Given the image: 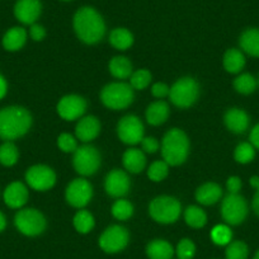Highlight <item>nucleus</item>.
I'll use <instances>...</instances> for the list:
<instances>
[{"instance_id":"1","label":"nucleus","mask_w":259,"mask_h":259,"mask_svg":"<svg viewBox=\"0 0 259 259\" xmlns=\"http://www.w3.org/2000/svg\"><path fill=\"white\" fill-rule=\"evenodd\" d=\"M32 118L22 107H7L0 111V139L16 140L28 133Z\"/></svg>"},{"instance_id":"2","label":"nucleus","mask_w":259,"mask_h":259,"mask_svg":"<svg viewBox=\"0 0 259 259\" xmlns=\"http://www.w3.org/2000/svg\"><path fill=\"white\" fill-rule=\"evenodd\" d=\"M74 28L79 38L89 45L101 41L106 32L101 14L89 7H84L76 12L74 17Z\"/></svg>"},{"instance_id":"3","label":"nucleus","mask_w":259,"mask_h":259,"mask_svg":"<svg viewBox=\"0 0 259 259\" xmlns=\"http://www.w3.org/2000/svg\"><path fill=\"white\" fill-rule=\"evenodd\" d=\"M189 143L187 135L178 128L170 130L163 139L161 154L165 163L169 165H179L188 155Z\"/></svg>"},{"instance_id":"4","label":"nucleus","mask_w":259,"mask_h":259,"mask_svg":"<svg viewBox=\"0 0 259 259\" xmlns=\"http://www.w3.org/2000/svg\"><path fill=\"white\" fill-rule=\"evenodd\" d=\"M104 106L112 109H123L133 103V87L126 83H112L104 87L101 94Z\"/></svg>"},{"instance_id":"5","label":"nucleus","mask_w":259,"mask_h":259,"mask_svg":"<svg viewBox=\"0 0 259 259\" xmlns=\"http://www.w3.org/2000/svg\"><path fill=\"white\" fill-rule=\"evenodd\" d=\"M150 215L155 221L161 224H171L181 215V203L173 197L163 196L150 203Z\"/></svg>"},{"instance_id":"6","label":"nucleus","mask_w":259,"mask_h":259,"mask_svg":"<svg viewBox=\"0 0 259 259\" xmlns=\"http://www.w3.org/2000/svg\"><path fill=\"white\" fill-rule=\"evenodd\" d=\"M198 92H200V88H198L197 81L191 78H183L171 87L169 96L177 107L187 108L196 102Z\"/></svg>"},{"instance_id":"7","label":"nucleus","mask_w":259,"mask_h":259,"mask_svg":"<svg viewBox=\"0 0 259 259\" xmlns=\"http://www.w3.org/2000/svg\"><path fill=\"white\" fill-rule=\"evenodd\" d=\"M17 229L27 236H36L46 228V220L39 211L26 208L19 211L14 219Z\"/></svg>"},{"instance_id":"8","label":"nucleus","mask_w":259,"mask_h":259,"mask_svg":"<svg viewBox=\"0 0 259 259\" xmlns=\"http://www.w3.org/2000/svg\"><path fill=\"white\" fill-rule=\"evenodd\" d=\"M221 213H223L224 220L231 225H238L243 223L244 219L248 213V206L245 200L238 193H230L228 197L224 200L221 206Z\"/></svg>"},{"instance_id":"9","label":"nucleus","mask_w":259,"mask_h":259,"mask_svg":"<svg viewBox=\"0 0 259 259\" xmlns=\"http://www.w3.org/2000/svg\"><path fill=\"white\" fill-rule=\"evenodd\" d=\"M99 164H101V156L93 146L85 145L75 150L74 166L81 176H91L96 173L97 169L99 168Z\"/></svg>"},{"instance_id":"10","label":"nucleus","mask_w":259,"mask_h":259,"mask_svg":"<svg viewBox=\"0 0 259 259\" xmlns=\"http://www.w3.org/2000/svg\"><path fill=\"white\" fill-rule=\"evenodd\" d=\"M118 136L124 144L128 145H135L141 143L144 139V126L140 119L135 116H126L119 121Z\"/></svg>"},{"instance_id":"11","label":"nucleus","mask_w":259,"mask_h":259,"mask_svg":"<svg viewBox=\"0 0 259 259\" xmlns=\"http://www.w3.org/2000/svg\"><path fill=\"white\" fill-rule=\"evenodd\" d=\"M128 243V233L119 225L107 229L99 239V245L107 253H117L122 250Z\"/></svg>"},{"instance_id":"12","label":"nucleus","mask_w":259,"mask_h":259,"mask_svg":"<svg viewBox=\"0 0 259 259\" xmlns=\"http://www.w3.org/2000/svg\"><path fill=\"white\" fill-rule=\"evenodd\" d=\"M26 181L36 191H46L54 186L56 176L49 166L34 165L27 171Z\"/></svg>"},{"instance_id":"13","label":"nucleus","mask_w":259,"mask_h":259,"mask_svg":"<svg viewBox=\"0 0 259 259\" xmlns=\"http://www.w3.org/2000/svg\"><path fill=\"white\" fill-rule=\"evenodd\" d=\"M92 198V186L85 179H75L66 189V201L74 207H84Z\"/></svg>"},{"instance_id":"14","label":"nucleus","mask_w":259,"mask_h":259,"mask_svg":"<svg viewBox=\"0 0 259 259\" xmlns=\"http://www.w3.org/2000/svg\"><path fill=\"white\" fill-rule=\"evenodd\" d=\"M87 102L81 97L66 96L57 104V112L64 119L74 121L85 112Z\"/></svg>"},{"instance_id":"15","label":"nucleus","mask_w":259,"mask_h":259,"mask_svg":"<svg viewBox=\"0 0 259 259\" xmlns=\"http://www.w3.org/2000/svg\"><path fill=\"white\" fill-rule=\"evenodd\" d=\"M14 14L19 22L24 24H33L41 14L39 0H18L14 7Z\"/></svg>"},{"instance_id":"16","label":"nucleus","mask_w":259,"mask_h":259,"mask_svg":"<svg viewBox=\"0 0 259 259\" xmlns=\"http://www.w3.org/2000/svg\"><path fill=\"white\" fill-rule=\"evenodd\" d=\"M130 181L124 171L116 170L111 171L106 178V191L112 197H121L128 192Z\"/></svg>"},{"instance_id":"17","label":"nucleus","mask_w":259,"mask_h":259,"mask_svg":"<svg viewBox=\"0 0 259 259\" xmlns=\"http://www.w3.org/2000/svg\"><path fill=\"white\" fill-rule=\"evenodd\" d=\"M28 200V191L22 182H13L4 191V202L11 208H21Z\"/></svg>"},{"instance_id":"18","label":"nucleus","mask_w":259,"mask_h":259,"mask_svg":"<svg viewBox=\"0 0 259 259\" xmlns=\"http://www.w3.org/2000/svg\"><path fill=\"white\" fill-rule=\"evenodd\" d=\"M99 130H101V124H99L98 119L93 116H88L79 121V123L76 124L75 133L79 140L88 143L98 136Z\"/></svg>"},{"instance_id":"19","label":"nucleus","mask_w":259,"mask_h":259,"mask_svg":"<svg viewBox=\"0 0 259 259\" xmlns=\"http://www.w3.org/2000/svg\"><path fill=\"white\" fill-rule=\"evenodd\" d=\"M225 123L228 128L231 130L233 133L241 134L248 128L249 117L243 109H229L225 114Z\"/></svg>"},{"instance_id":"20","label":"nucleus","mask_w":259,"mask_h":259,"mask_svg":"<svg viewBox=\"0 0 259 259\" xmlns=\"http://www.w3.org/2000/svg\"><path fill=\"white\" fill-rule=\"evenodd\" d=\"M27 39L26 29L22 27H13L3 37V46L8 51H18L24 46Z\"/></svg>"},{"instance_id":"21","label":"nucleus","mask_w":259,"mask_h":259,"mask_svg":"<svg viewBox=\"0 0 259 259\" xmlns=\"http://www.w3.org/2000/svg\"><path fill=\"white\" fill-rule=\"evenodd\" d=\"M221 194V188L216 183H206L203 186H201L200 188L196 192V198L200 203L202 205H212V203L218 202L220 200Z\"/></svg>"},{"instance_id":"22","label":"nucleus","mask_w":259,"mask_h":259,"mask_svg":"<svg viewBox=\"0 0 259 259\" xmlns=\"http://www.w3.org/2000/svg\"><path fill=\"white\" fill-rule=\"evenodd\" d=\"M145 155L139 149H130L123 154V165L131 173H140L145 168Z\"/></svg>"},{"instance_id":"23","label":"nucleus","mask_w":259,"mask_h":259,"mask_svg":"<svg viewBox=\"0 0 259 259\" xmlns=\"http://www.w3.org/2000/svg\"><path fill=\"white\" fill-rule=\"evenodd\" d=\"M169 116V107L165 102L159 101L155 103L150 104L146 111V119L153 126H158L165 122V119Z\"/></svg>"},{"instance_id":"24","label":"nucleus","mask_w":259,"mask_h":259,"mask_svg":"<svg viewBox=\"0 0 259 259\" xmlns=\"http://www.w3.org/2000/svg\"><path fill=\"white\" fill-rule=\"evenodd\" d=\"M146 253L150 259H170L174 250L168 241L154 240L148 245Z\"/></svg>"},{"instance_id":"25","label":"nucleus","mask_w":259,"mask_h":259,"mask_svg":"<svg viewBox=\"0 0 259 259\" xmlns=\"http://www.w3.org/2000/svg\"><path fill=\"white\" fill-rule=\"evenodd\" d=\"M240 46L246 54L259 57V29L251 28L244 32L240 37Z\"/></svg>"},{"instance_id":"26","label":"nucleus","mask_w":259,"mask_h":259,"mask_svg":"<svg viewBox=\"0 0 259 259\" xmlns=\"http://www.w3.org/2000/svg\"><path fill=\"white\" fill-rule=\"evenodd\" d=\"M244 65H245V59H244V55L239 50H229L225 56H224V66H225L229 73H239L244 68Z\"/></svg>"},{"instance_id":"27","label":"nucleus","mask_w":259,"mask_h":259,"mask_svg":"<svg viewBox=\"0 0 259 259\" xmlns=\"http://www.w3.org/2000/svg\"><path fill=\"white\" fill-rule=\"evenodd\" d=\"M109 70H111L112 75L116 76L118 79H126L131 75L133 71V65L123 56L113 57L109 62Z\"/></svg>"},{"instance_id":"28","label":"nucleus","mask_w":259,"mask_h":259,"mask_svg":"<svg viewBox=\"0 0 259 259\" xmlns=\"http://www.w3.org/2000/svg\"><path fill=\"white\" fill-rule=\"evenodd\" d=\"M109 41H111L112 46L116 47L118 50H127L134 42V37L131 32L127 31L124 28H117L112 31L111 36H109Z\"/></svg>"},{"instance_id":"29","label":"nucleus","mask_w":259,"mask_h":259,"mask_svg":"<svg viewBox=\"0 0 259 259\" xmlns=\"http://www.w3.org/2000/svg\"><path fill=\"white\" fill-rule=\"evenodd\" d=\"M184 219H186V223L194 229L202 228V226L206 225V221H207L206 213L197 206H191V207L187 208L186 213H184Z\"/></svg>"},{"instance_id":"30","label":"nucleus","mask_w":259,"mask_h":259,"mask_svg":"<svg viewBox=\"0 0 259 259\" xmlns=\"http://www.w3.org/2000/svg\"><path fill=\"white\" fill-rule=\"evenodd\" d=\"M18 160V149L11 141H7L0 146V164L12 166Z\"/></svg>"},{"instance_id":"31","label":"nucleus","mask_w":259,"mask_h":259,"mask_svg":"<svg viewBox=\"0 0 259 259\" xmlns=\"http://www.w3.org/2000/svg\"><path fill=\"white\" fill-rule=\"evenodd\" d=\"M74 226L81 234H87L93 229L94 219L88 211H79L74 218Z\"/></svg>"},{"instance_id":"32","label":"nucleus","mask_w":259,"mask_h":259,"mask_svg":"<svg viewBox=\"0 0 259 259\" xmlns=\"http://www.w3.org/2000/svg\"><path fill=\"white\" fill-rule=\"evenodd\" d=\"M234 87L236 91L241 94H250L255 91L256 81L250 74H243V75L238 76L234 81Z\"/></svg>"},{"instance_id":"33","label":"nucleus","mask_w":259,"mask_h":259,"mask_svg":"<svg viewBox=\"0 0 259 259\" xmlns=\"http://www.w3.org/2000/svg\"><path fill=\"white\" fill-rule=\"evenodd\" d=\"M231 230L226 225H218L211 231V239L218 245H228L231 241Z\"/></svg>"},{"instance_id":"34","label":"nucleus","mask_w":259,"mask_h":259,"mask_svg":"<svg viewBox=\"0 0 259 259\" xmlns=\"http://www.w3.org/2000/svg\"><path fill=\"white\" fill-rule=\"evenodd\" d=\"M248 256V246L243 241H234L228 245L226 258L228 259H246Z\"/></svg>"},{"instance_id":"35","label":"nucleus","mask_w":259,"mask_h":259,"mask_svg":"<svg viewBox=\"0 0 259 259\" xmlns=\"http://www.w3.org/2000/svg\"><path fill=\"white\" fill-rule=\"evenodd\" d=\"M133 212L134 207L128 201L119 200L112 206V213H113L114 218L118 219V220H127L130 216L133 215Z\"/></svg>"},{"instance_id":"36","label":"nucleus","mask_w":259,"mask_h":259,"mask_svg":"<svg viewBox=\"0 0 259 259\" xmlns=\"http://www.w3.org/2000/svg\"><path fill=\"white\" fill-rule=\"evenodd\" d=\"M254 155H255L254 146L248 143L240 144L235 150V160L240 164H246L249 161H251Z\"/></svg>"},{"instance_id":"37","label":"nucleus","mask_w":259,"mask_h":259,"mask_svg":"<svg viewBox=\"0 0 259 259\" xmlns=\"http://www.w3.org/2000/svg\"><path fill=\"white\" fill-rule=\"evenodd\" d=\"M168 163L165 161H155L150 165L148 170V176L151 181L160 182L168 176Z\"/></svg>"},{"instance_id":"38","label":"nucleus","mask_w":259,"mask_h":259,"mask_svg":"<svg viewBox=\"0 0 259 259\" xmlns=\"http://www.w3.org/2000/svg\"><path fill=\"white\" fill-rule=\"evenodd\" d=\"M151 80V74L148 70H138L131 75V87L135 89H145Z\"/></svg>"},{"instance_id":"39","label":"nucleus","mask_w":259,"mask_h":259,"mask_svg":"<svg viewBox=\"0 0 259 259\" xmlns=\"http://www.w3.org/2000/svg\"><path fill=\"white\" fill-rule=\"evenodd\" d=\"M196 251V246L189 239H183L177 246V255L179 259H192Z\"/></svg>"},{"instance_id":"40","label":"nucleus","mask_w":259,"mask_h":259,"mask_svg":"<svg viewBox=\"0 0 259 259\" xmlns=\"http://www.w3.org/2000/svg\"><path fill=\"white\" fill-rule=\"evenodd\" d=\"M57 145L65 153H71V151H75L78 149L76 145V140L69 134H62L59 136V140H57Z\"/></svg>"},{"instance_id":"41","label":"nucleus","mask_w":259,"mask_h":259,"mask_svg":"<svg viewBox=\"0 0 259 259\" xmlns=\"http://www.w3.org/2000/svg\"><path fill=\"white\" fill-rule=\"evenodd\" d=\"M141 145L146 153H155L159 149V143L154 138H145L141 140Z\"/></svg>"},{"instance_id":"42","label":"nucleus","mask_w":259,"mask_h":259,"mask_svg":"<svg viewBox=\"0 0 259 259\" xmlns=\"http://www.w3.org/2000/svg\"><path fill=\"white\" fill-rule=\"evenodd\" d=\"M151 91H153L154 97H156V98H164L165 96H168L170 89H169L168 85H165V84L156 83L155 85L153 87V89H151Z\"/></svg>"},{"instance_id":"43","label":"nucleus","mask_w":259,"mask_h":259,"mask_svg":"<svg viewBox=\"0 0 259 259\" xmlns=\"http://www.w3.org/2000/svg\"><path fill=\"white\" fill-rule=\"evenodd\" d=\"M29 33H31V37L34 41H41V39H44L46 32H45L44 27L39 26V24H32Z\"/></svg>"},{"instance_id":"44","label":"nucleus","mask_w":259,"mask_h":259,"mask_svg":"<svg viewBox=\"0 0 259 259\" xmlns=\"http://www.w3.org/2000/svg\"><path fill=\"white\" fill-rule=\"evenodd\" d=\"M241 188V181L238 177H230L228 179V189L230 193H238Z\"/></svg>"},{"instance_id":"45","label":"nucleus","mask_w":259,"mask_h":259,"mask_svg":"<svg viewBox=\"0 0 259 259\" xmlns=\"http://www.w3.org/2000/svg\"><path fill=\"white\" fill-rule=\"evenodd\" d=\"M250 143L254 148L259 150V124H256L250 133Z\"/></svg>"},{"instance_id":"46","label":"nucleus","mask_w":259,"mask_h":259,"mask_svg":"<svg viewBox=\"0 0 259 259\" xmlns=\"http://www.w3.org/2000/svg\"><path fill=\"white\" fill-rule=\"evenodd\" d=\"M7 91H8V85H7L6 79L3 75H0V99L6 97Z\"/></svg>"},{"instance_id":"47","label":"nucleus","mask_w":259,"mask_h":259,"mask_svg":"<svg viewBox=\"0 0 259 259\" xmlns=\"http://www.w3.org/2000/svg\"><path fill=\"white\" fill-rule=\"evenodd\" d=\"M253 210L259 216V188L256 189V193L253 198Z\"/></svg>"},{"instance_id":"48","label":"nucleus","mask_w":259,"mask_h":259,"mask_svg":"<svg viewBox=\"0 0 259 259\" xmlns=\"http://www.w3.org/2000/svg\"><path fill=\"white\" fill-rule=\"evenodd\" d=\"M7 226V220H6V216L3 215V213L0 212V233L6 229Z\"/></svg>"},{"instance_id":"49","label":"nucleus","mask_w":259,"mask_h":259,"mask_svg":"<svg viewBox=\"0 0 259 259\" xmlns=\"http://www.w3.org/2000/svg\"><path fill=\"white\" fill-rule=\"evenodd\" d=\"M250 186L254 187V188H259V178L258 177H251L250 178Z\"/></svg>"},{"instance_id":"50","label":"nucleus","mask_w":259,"mask_h":259,"mask_svg":"<svg viewBox=\"0 0 259 259\" xmlns=\"http://www.w3.org/2000/svg\"><path fill=\"white\" fill-rule=\"evenodd\" d=\"M254 259H259V250L256 251V254H255V256H254Z\"/></svg>"}]
</instances>
